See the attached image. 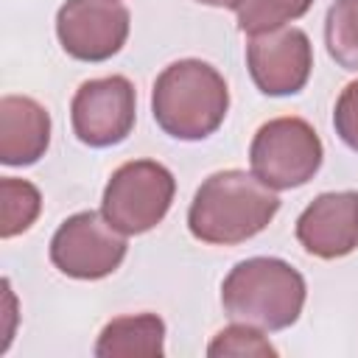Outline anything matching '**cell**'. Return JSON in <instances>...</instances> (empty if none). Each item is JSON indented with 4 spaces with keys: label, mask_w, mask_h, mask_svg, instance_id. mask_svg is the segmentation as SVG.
<instances>
[{
    "label": "cell",
    "mask_w": 358,
    "mask_h": 358,
    "mask_svg": "<svg viewBox=\"0 0 358 358\" xmlns=\"http://www.w3.org/2000/svg\"><path fill=\"white\" fill-rule=\"evenodd\" d=\"M277 210L280 199L257 176L221 171L199 187L187 213V227L193 238L204 243L232 246L266 229Z\"/></svg>",
    "instance_id": "1"
},
{
    "label": "cell",
    "mask_w": 358,
    "mask_h": 358,
    "mask_svg": "<svg viewBox=\"0 0 358 358\" xmlns=\"http://www.w3.org/2000/svg\"><path fill=\"white\" fill-rule=\"evenodd\" d=\"M151 106L165 134L176 140H204L224 123L229 106L227 81L207 62H173L154 81Z\"/></svg>",
    "instance_id": "2"
},
{
    "label": "cell",
    "mask_w": 358,
    "mask_h": 358,
    "mask_svg": "<svg viewBox=\"0 0 358 358\" xmlns=\"http://www.w3.org/2000/svg\"><path fill=\"white\" fill-rule=\"evenodd\" d=\"M221 302L229 319L282 330L299 319L305 302V280L288 263L274 257H252L238 263L221 285Z\"/></svg>",
    "instance_id": "3"
},
{
    "label": "cell",
    "mask_w": 358,
    "mask_h": 358,
    "mask_svg": "<svg viewBox=\"0 0 358 358\" xmlns=\"http://www.w3.org/2000/svg\"><path fill=\"white\" fill-rule=\"evenodd\" d=\"M252 171L274 187L288 190L305 185L322 165V143L316 131L299 117H277L257 129L252 140Z\"/></svg>",
    "instance_id": "4"
},
{
    "label": "cell",
    "mask_w": 358,
    "mask_h": 358,
    "mask_svg": "<svg viewBox=\"0 0 358 358\" xmlns=\"http://www.w3.org/2000/svg\"><path fill=\"white\" fill-rule=\"evenodd\" d=\"M173 199V176L159 162H129L115 171L103 193L106 221L126 232L137 235L162 221Z\"/></svg>",
    "instance_id": "5"
},
{
    "label": "cell",
    "mask_w": 358,
    "mask_h": 358,
    "mask_svg": "<svg viewBox=\"0 0 358 358\" xmlns=\"http://www.w3.org/2000/svg\"><path fill=\"white\" fill-rule=\"evenodd\" d=\"M70 117L84 145H115L126 140L134 126V87L123 76L84 81L73 98Z\"/></svg>",
    "instance_id": "6"
},
{
    "label": "cell",
    "mask_w": 358,
    "mask_h": 358,
    "mask_svg": "<svg viewBox=\"0 0 358 358\" xmlns=\"http://www.w3.org/2000/svg\"><path fill=\"white\" fill-rule=\"evenodd\" d=\"M126 255V241L106 227L98 213H78L67 218L50 241L53 266L78 280H98L112 274Z\"/></svg>",
    "instance_id": "7"
},
{
    "label": "cell",
    "mask_w": 358,
    "mask_h": 358,
    "mask_svg": "<svg viewBox=\"0 0 358 358\" xmlns=\"http://www.w3.org/2000/svg\"><path fill=\"white\" fill-rule=\"evenodd\" d=\"M56 31L73 59L103 62L123 48L129 11L115 0H67L59 11Z\"/></svg>",
    "instance_id": "8"
},
{
    "label": "cell",
    "mask_w": 358,
    "mask_h": 358,
    "mask_svg": "<svg viewBox=\"0 0 358 358\" xmlns=\"http://www.w3.org/2000/svg\"><path fill=\"white\" fill-rule=\"evenodd\" d=\"M246 56L252 78L266 95H294L308 81L310 42L299 28H280L277 34L255 36Z\"/></svg>",
    "instance_id": "9"
},
{
    "label": "cell",
    "mask_w": 358,
    "mask_h": 358,
    "mask_svg": "<svg viewBox=\"0 0 358 358\" xmlns=\"http://www.w3.org/2000/svg\"><path fill=\"white\" fill-rule=\"evenodd\" d=\"M296 238L316 257H341L358 246V190L319 196L296 221Z\"/></svg>",
    "instance_id": "10"
},
{
    "label": "cell",
    "mask_w": 358,
    "mask_h": 358,
    "mask_svg": "<svg viewBox=\"0 0 358 358\" xmlns=\"http://www.w3.org/2000/svg\"><path fill=\"white\" fill-rule=\"evenodd\" d=\"M162 322L157 316L115 319L103 327L95 355H162Z\"/></svg>",
    "instance_id": "11"
},
{
    "label": "cell",
    "mask_w": 358,
    "mask_h": 358,
    "mask_svg": "<svg viewBox=\"0 0 358 358\" xmlns=\"http://www.w3.org/2000/svg\"><path fill=\"white\" fill-rule=\"evenodd\" d=\"M324 42L344 70H358V0H336L330 6Z\"/></svg>",
    "instance_id": "12"
},
{
    "label": "cell",
    "mask_w": 358,
    "mask_h": 358,
    "mask_svg": "<svg viewBox=\"0 0 358 358\" xmlns=\"http://www.w3.org/2000/svg\"><path fill=\"white\" fill-rule=\"evenodd\" d=\"M313 0H238V28L243 34H268L282 28L288 20L302 17Z\"/></svg>",
    "instance_id": "13"
},
{
    "label": "cell",
    "mask_w": 358,
    "mask_h": 358,
    "mask_svg": "<svg viewBox=\"0 0 358 358\" xmlns=\"http://www.w3.org/2000/svg\"><path fill=\"white\" fill-rule=\"evenodd\" d=\"M277 355V350L268 344V341H263L260 338V333L257 330H252V327H227V330H221L218 336H215V341L210 344V350H207V355H213V358H218V355Z\"/></svg>",
    "instance_id": "14"
},
{
    "label": "cell",
    "mask_w": 358,
    "mask_h": 358,
    "mask_svg": "<svg viewBox=\"0 0 358 358\" xmlns=\"http://www.w3.org/2000/svg\"><path fill=\"white\" fill-rule=\"evenodd\" d=\"M333 123H336L338 137L352 151H358V81L344 87V92L336 103V112H333Z\"/></svg>",
    "instance_id": "15"
},
{
    "label": "cell",
    "mask_w": 358,
    "mask_h": 358,
    "mask_svg": "<svg viewBox=\"0 0 358 358\" xmlns=\"http://www.w3.org/2000/svg\"><path fill=\"white\" fill-rule=\"evenodd\" d=\"M199 3H207V6H229V8H235L238 0H199Z\"/></svg>",
    "instance_id": "16"
}]
</instances>
